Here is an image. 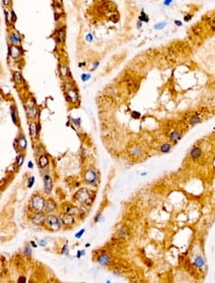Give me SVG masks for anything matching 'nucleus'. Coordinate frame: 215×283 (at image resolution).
I'll return each instance as SVG.
<instances>
[{
    "mask_svg": "<svg viewBox=\"0 0 215 283\" xmlns=\"http://www.w3.org/2000/svg\"><path fill=\"white\" fill-rule=\"evenodd\" d=\"M193 264H194V266H195L196 268L203 269L204 267H205V259H204V257L200 254H198V255H196L195 257H194Z\"/></svg>",
    "mask_w": 215,
    "mask_h": 283,
    "instance_id": "obj_15",
    "label": "nucleus"
},
{
    "mask_svg": "<svg viewBox=\"0 0 215 283\" xmlns=\"http://www.w3.org/2000/svg\"><path fill=\"white\" fill-rule=\"evenodd\" d=\"M98 262H99V264H100L102 266H108L111 262V258L107 254L103 253V254H102L99 257H98Z\"/></svg>",
    "mask_w": 215,
    "mask_h": 283,
    "instance_id": "obj_16",
    "label": "nucleus"
},
{
    "mask_svg": "<svg viewBox=\"0 0 215 283\" xmlns=\"http://www.w3.org/2000/svg\"><path fill=\"white\" fill-rule=\"evenodd\" d=\"M84 233H85V229L80 230V232L77 233V234H76V235H75V237H76V238H80L81 236H83V234H84Z\"/></svg>",
    "mask_w": 215,
    "mask_h": 283,
    "instance_id": "obj_37",
    "label": "nucleus"
},
{
    "mask_svg": "<svg viewBox=\"0 0 215 283\" xmlns=\"http://www.w3.org/2000/svg\"><path fill=\"white\" fill-rule=\"evenodd\" d=\"M33 167H34V164H33V162L32 161H29L28 162V168L29 169H32Z\"/></svg>",
    "mask_w": 215,
    "mask_h": 283,
    "instance_id": "obj_45",
    "label": "nucleus"
},
{
    "mask_svg": "<svg viewBox=\"0 0 215 283\" xmlns=\"http://www.w3.org/2000/svg\"><path fill=\"white\" fill-rule=\"evenodd\" d=\"M24 158H25V156H24L23 154H19V156L16 157V167L20 168L21 166H22L23 162H24Z\"/></svg>",
    "mask_w": 215,
    "mask_h": 283,
    "instance_id": "obj_28",
    "label": "nucleus"
},
{
    "mask_svg": "<svg viewBox=\"0 0 215 283\" xmlns=\"http://www.w3.org/2000/svg\"><path fill=\"white\" fill-rule=\"evenodd\" d=\"M59 73H60V75L62 77H64V78H66L68 77V75H69V68H68V66L66 64H64V63H62L59 65Z\"/></svg>",
    "mask_w": 215,
    "mask_h": 283,
    "instance_id": "obj_22",
    "label": "nucleus"
},
{
    "mask_svg": "<svg viewBox=\"0 0 215 283\" xmlns=\"http://www.w3.org/2000/svg\"><path fill=\"white\" fill-rule=\"evenodd\" d=\"M175 23H176V24H178L179 26L181 25V22H180V21H175Z\"/></svg>",
    "mask_w": 215,
    "mask_h": 283,
    "instance_id": "obj_47",
    "label": "nucleus"
},
{
    "mask_svg": "<svg viewBox=\"0 0 215 283\" xmlns=\"http://www.w3.org/2000/svg\"><path fill=\"white\" fill-rule=\"evenodd\" d=\"M71 121H72L73 124L76 125L77 127H80V121H81L80 118H71Z\"/></svg>",
    "mask_w": 215,
    "mask_h": 283,
    "instance_id": "obj_32",
    "label": "nucleus"
},
{
    "mask_svg": "<svg viewBox=\"0 0 215 283\" xmlns=\"http://www.w3.org/2000/svg\"><path fill=\"white\" fill-rule=\"evenodd\" d=\"M66 98L70 103L76 104L78 101V94L74 88H70L66 90Z\"/></svg>",
    "mask_w": 215,
    "mask_h": 283,
    "instance_id": "obj_7",
    "label": "nucleus"
},
{
    "mask_svg": "<svg viewBox=\"0 0 215 283\" xmlns=\"http://www.w3.org/2000/svg\"><path fill=\"white\" fill-rule=\"evenodd\" d=\"M69 249H68V245L67 244H65L63 247H62V249H61V254L62 255H69Z\"/></svg>",
    "mask_w": 215,
    "mask_h": 283,
    "instance_id": "obj_31",
    "label": "nucleus"
},
{
    "mask_svg": "<svg viewBox=\"0 0 215 283\" xmlns=\"http://www.w3.org/2000/svg\"><path fill=\"white\" fill-rule=\"evenodd\" d=\"M17 145H18V147H19V149H20V150H22V151H24V150H26L27 145H28V143H27L26 137H24L23 135H18V137H17Z\"/></svg>",
    "mask_w": 215,
    "mask_h": 283,
    "instance_id": "obj_19",
    "label": "nucleus"
},
{
    "mask_svg": "<svg viewBox=\"0 0 215 283\" xmlns=\"http://www.w3.org/2000/svg\"><path fill=\"white\" fill-rule=\"evenodd\" d=\"M35 183V176H31L28 180V188H32Z\"/></svg>",
    "mask_w": 215,
    "mask_h": 283,
    "instance_id": "obj_34",
    "label": "nucleus"
},
{
    "mask_svg": "<svg viewBox=\"0 0 215 283\" xmlns=\"http://www.w3.org/2000/svg\"><path fill=\"white\" fill-rule=\"evenodd\" d=\"M45 218H46V216L42 213V212H35V213L32 214L31 221H32V223H34L35 225L42 226L45 222Z\"/></svg>",
    "mask_w": 215,
    "mask_h": 283,
    "instance_id": "obj_5",
    "label": "nucleus"
},
{
    "mask_svg": "<svg viewBox=\"0 0 215 283\" xmlns=\"http://www.w3.org/2000/svg\"><path fill=\"white\" fill-rule=\"evenodd\" d=\"M45 198L40 195H34L31 198V208L35 212H42L45 208Z\"/></svg>",
    "mask_w": 215,
    "mask_h": 283,
    "instance_id": "obj_2",
    "label": "nucleus"
},
{
    "mask_svg": "<svg viewBox=\"0 0 215 283\" xmlns=\"http://www.w3.org/2000/svg\"><path fill=\"white\" fill-rule=\"evenodd\" d=\"M11 17L13 18V22H15V21L16 20V16H15V12H13V10H11Z\"/></svg>",
    "mask_w": 215,
    "mask_h": 283,
    "instance_id": "obj_41",
    "label": "nucleus"
},
{
    "mask_svg": "<svg viewBox=\"0 0 215 283\" xmlns=\"http://www.w3.org/2000/svg\"><path fill=\"white\" fill-rule=\"evenodd\" d=\"M37 164H38V167L40 169H45L49 165V157L47 156H45V154H41L38 157Z\"/></svg>",
    "mask_w": 215,
    "mask_h": 283,
    "instance_id": "obj_17",
    "label": "nucleus"
},
{
    "mask_svg": "<svg viewBox=\"0 0 215 283\" xmlns=\"http://www.w3.org/2000/svg\"><path fill=\"white\" fill-rule=\"evenodd\" d=\"M64 212L65 213H67V214H73V216H75V214H78L80 213V210L78 208V207H76V206H73V205H68L66 206L64 208Z\"/></svg>",
    "mask_w": 215,
    "mask_h": 283,
    "instance_id": "obj_20",
    "label": "nucleus"
},
{
    "mask_svg": "<svg viewBox=\"0 0 215 283\" xmlns=\"http://www.w3.org/2000/svg\"><path fill=\"white\" fill-rule=\"evenodd\" d=\"M191 17H192V15H188V16H184V21H189Z\"/></svg>",
    "mask_w": 215,
    "mask_h": 283,
    "instance_id": "obj_43",
    "label": "nucleus"
},
{
    "mask_svg": "<svg viewBox=\"0 0 215 283\" xmlns=\"http://www.w3.org/2000/svg\"><path fill=\"white\" fill-rule=\"evenodd\" d=\"M46 244H47V242H46L44 239H40V240L38 241V245L39 246H41V247H45Z\"/></svg>",
    "mask_w": 215,
    "mask_h": 283,
    "instance_id": "obj_39",
    "label": "nucleus"
},
{
    "mask_svg": "<svg viewBox=\"0 0 215 283\" xmlns=\"http://www.w3.org/2000/svg\"><path fill=\"white\" fill-rule=\"evenodd\" d=\"M181 138H182V134L180 133V131L178 130H173L169 134V140L173 144L178 143Z\"/></svg>",
    "mask_w": 215,
    "mask_h": 283,
    "instance_id": "obj_14",
    "label": "nucleus"
},
{
    "mask_svg": "<svg viewBox=\"0 0 215 283\" xmlns=\"http://www.w3.org/2000/svg\"><path fill=\"white\" fill-rule=\"evenodd\" d=\"M99 65H100V61H98V60H97V61L93 62V64H92L90 71H95L98 67H99Z\"/></svg>",
    "mask_w": 215,
    "mask_h": 283,
    "instance_id": "obj_36",
    "label": "nucleus"
},
{
    "mask_svg": "<svg viewBox=\"0 0 215 283\" xmlns=\"http://www.w3.org/2000/svg\"><path fill=\"white\" fill-rule=\"evenodd\" d=\"M13 80H15V82L16 84H18V85H21V84L23 83V77L19 72H15L13 73Z\"/></svg>",
    "mask_w": 215,
    "mask_h": 283,
    "instance_id": "obj_27",
    "label": "nucleus"
},
{
    "mask_svg": "<svg viewBox=\"0 0 215 283\" xmlns=\"http://www.w3.org/2000/svg\"><path fill=\"white\" fill-rule=\"evenodd\" d=\"M22 281L25 282L26 281V278L24 276H20L19 278H18V282H22Z\"/></svg>",
    "mask_w": 215,
    "mask_h": 283,
    "instance_id": "obj_44",
    "label": "nucleus"
},
{
    "mask_svg": "<svg viewBox=\"0 0 215 283\" xmlns=\"http://www.w3.org/2000/svg\"><path fill=\"white\" fill-rule=\"evenodd\" d=\"M61 224L62 223L60 218H58L56 216H54V214H48V216H46L44 225L49 230L58 231L61 228Z\"/></svg>",
    "mask_w": 215,
    "mask_h": 283,
    "instance_id": "obj_1",
    "label": "nucleus"
},
{
    "mask_svg": "<svg viewBox=\"0 0 215 283\" xmlns=\"http://www.w3.org/2000/svg\"><path fill=\"white\" fill-rule=\"evenodd\" d=\"M10 111H11V116H12L13 122L15 124H16L17 123V110H16V108L15 106H11Z\"/></svg>",
    "mask_w": 215,
    "mask_h": 283,
    "instance_id": "obj_26",
    "label": "nucleus"
},
{
    "mask_svg": "<svg viewBox=\"0 0 215 283\" xmlns=\"http://www.w3.org/2000/svg\"><path fill=\"white\" fill-rule=\"evenodd\" d=\"M100 218H102V214H99L96 217H95V222H99V221H100Z\"/></svg>",
    "mask_w": 215,
    "mask_h": 283,
    "instance_id": "obj_42",
    "label": "nucleus"
},
{
    "mask_svg": "<svg viewBox=\"0 0 215 283\" xmlns=\"http://www.w3.org/2000/svg\"><path fill=\"white\" fill-rule=\"evenodd\" d=\"M118 236L122 239H127L129 237V230L126 227L119 228L118 231Z\"/></svg>",
    "mask_w": 215,
    "mask_h": 283,
    "instance_id": "obj_21",
    "label": "nucleus"
},
{
    "mask_svg": "<svg viewBox=\"0 0 215 283\" xmlns=\"http://www.w3.org/2000/svg\"><path fill=\"white\" fill-rule=\"evenodd\" d=\"M90 78H91V75H89V73H83V75H81V80H82L83 82H85V81L89 80Z\"/></svg>",
    "mask_w": 215,
    "mask_h": 283,
    "instance_id": "obj_33",
    "label": "nucleus"
},
{
    "mask_svg": "<svg viewBox=\"0 0 215 283\" xmlns=\"http://www.w3.org/2000/svg\"><path fill=\"white\" fill-rule=\"evenodd\" d=\"M202 154H203V152H202V149H201L200 147L193 146L192 149L190 150L189 156L192 160H198V159H200V157L202 156Z\"/></svg>",
    "mask_w": 215,
    "mask_h": 283,
    "instance_id": "obj_10",
    "label": "nucleus"
},
{
    "mask_svg": "<svg viewBox=\"0 0 215 283\" xmlns=\"http://www.w3.org/2000/svg\"><path fill=\"white\" fill-rule=\"evenodd\" d=\"M30 243L32 244V246H33V247H36V246H37V245L35 243V241H31V242H30Z\"/></svg>",
    "mask_w": 215,
    "mask_h": 283,
    "instance_id": "obj_46",
    "label": "nucleus"
},
{
    "mask_svg": "<svg viewBox=\"0 0 215 283\" xmlns=\"http://www.w3.org/2000/svg\"><path fill=\"white\" fill-rule=\"evenodd\" d=\"M208 26H209V29H210V31L211 32H215V20L211 18V20L208 21Z\"/></svg>",
    "mask_w": 215,
    "mask_h": 283,
    "instance_id": "obj_30",
    "label": "nucleus"
},
{
    "mask_svg": "<svg viewBox=\"0 0 215 283\" xmlns=\"http://www.w3.org/2000/svg\"><path fill=\"white\" fill-rule=\"evenodd\" d=\"M56 202L53 199L46 200V202H45V208H44V211H45L46 214H52L54 211L56 210Z\"/></svg>",
    "mask_w": 215,
    "mask_h": 283,
    "instance_id": "obj_13",
    "label": "nucleus"
},
{
    "mask_svg": "<svg viewBox=\"0 0 215 283\" xmlns=\"http://www.w3.org/2000/svg\"><path fill=\"white\" fill-rule=\"evenodd\" d=\"M60 220H61V223L63 224L64 226H67V227H71L73 226L76 223V219H75V216L73 214H67V213H64L62 214L60 216Z\"/></svg>",
    "mask_w": 215,
    "mask_h": 283,
    "instance_id": "obj_6",
    "label": "nucleus"
},
{
    "mask_svg": "<svg viewBox=\"0 0 215 283\" xmlns=\"http://www.w3.org/2000/svg\"><path fill=\"white\" fill-rule=\"evenodd\" d=\"M43 182H44V192L45 194H50L52 189H53V180L50 175H46L43 177Z\"/></svg>",
    "mask_w": 215,
    "mask_h": 283,
    "instance_id": "obj_9",
    "label": "nucleus"
},
{
    "mask_svg": "<svg viewBox=\"0 0 215 283\" xmlns=\"http://www.w3.org/2000/svg\"><path fill=\"white\" fill-rule=\"evenodd\" d=\"M85 255V251H84V250H81V251H78V252L77 257H78V258H80V257H82V255Z\"/></svg>",
    "mask_w": 215,
    "mask_h": 283,
    "instance_id": "obj_38",
    "label": "nucleus"
},
{
    "mask_svg": "<svg viewBox=\"0 0 215 283\" xmlns=\"http://www.w3.org/2000/svg\"><path fill=\"white\" fill-rule=\"evenodd\" d=\"M75 198L80 203H86L88 200H90V194L86 189H80L75 195Z\"/></svg>",
    "mask_w": 215,
    "mask_h": 283,
    "instance_id": "obj_4",
    "label": "nucleus"
},
{
    "mask_svg": "<svg viewBox=\"0 0 215 283\" xmlns=\"http://www.w3.org/2000/svg\"><path fill=\"white\" fill-rule=\"evenodd\" d=\"M9 40L11 42V45H20L21 43V36L17 32L15 31L11 32L9 35Z\"/></svg>",
    "mask_w": 215,
    "mask_h": 283,
    "instance_id": "obj_12",
    "label": "nucleus"
},
{
    "mask_svg": "<svg viewBox=\"0 0 215 283\" xmlns=\"http://www.w3.org/2000/svg\"><path fill=\"white\" fill-rule=\"evenodd\" d=\"M202 122V118H201V116L199 115H192L191 117L189 118V120H188V123L190 126H192V127H194L196 126L197 124H199Z\"/></svg>",
    "mask_w": 215,
    "mask_h": 283,
    "instance_id": "obj_23",
    "label": "nucleus"
},
{
    "mask_svg": "<svg viewBox=\"0 0 215 283\" xmlns=\"http://www.w3.org/2000/svg\"><path fill=\"white\" fill-rule=\"evenodd\" d=\"M11 3H12V0H3V5L5 7H9Z\"/></svg>",
    "mask_w": 215,
    "mask_h": 283,
    "instance_id": "obj_40",
    "label": "nucleus"
},
{
    "mask_svg": "<svg viewBox=\"0 0 215 283\" xmlns=\"http://www.w3.org/2000/svg\"><path fill=\"white\" fill-rule=\"evenodd\" d=\"M29 130H30V135L32 137L33 139H35L37 137V135H38V128L36 127V124L35 122H30Z\"/></svg>",
    "mask_w": 215,
    "mask_h": 283,
    "instance_id": "obj_18",
    "label": "nucleus"
},
{
    "mask_svg": "<svg viewBox=\"0 0 215 283\" xmlns=\"http://www.w3.org/2000/svg\"><path fill=\"white\" fill-rule=\"evenodd\" d=\"M9 54L10 56L13 59L19 58V56L22 54V50H21L19 45H10L9 46Z\"/></svg>",
    "mask_w": 215,
    "mask_h": 283,
    "instance_id": "obj_8",
    "label": "nucleus"
},
{
    "mask_svg": "<svg viewBox=\"0 0 215 283\" xmlns=\"http://www.w3.org/2000/svg\"><path fill=\"white\" fill-rule=\"evenodd\" d=\"M23 254L25 255H27V257H31L32 255V248L29 246V245H26V246L24 247Z\"/></svg>",
    "mask_w": 215,
    "mask_h": 283,
    "instance_id": "obj_29",
    "label": "nucleus"
},
{
    "mask_svg": "<svg viewBox=\"0 0 215 283\" xmlns=\"http://www.w3.org/2000/svg\"><path fill=\"white\" fill-rule=\"evenodd\" d=\"M131 116H132V117L134 118V119H139V118L141 117V113H139V111H132Z\"/></svg>",
    "mask_w": 215,
    "mask_h": 283,
    "instance_id": "obj_35",
    "label": "nucleus"
},
{
    "mask_svg": "<svg viewBox=\"0 0 215 283\" xmlns=\"http://www.w3.org/2000/svg\"><path fill=\"white\" fill-rule=\"evenodd\" d=\"M56 41L58 43H60V44L65 42V39H66V28H65V26L60 27V28L56 31Z\"/></svg>",
    "mask_w": 215,
    "mask_h": 283,
    "instance_id": "obj_11",
    "label": "nucleus"
},
{
    "mask_svg": "<svg viewBox=\"0 0 215 283\" xmlns=\"http://www.w3.org/2000/svg\"><path fill=\"white\" fill-rule=\"evenodd\" d=\"M130 154L133 157H140L143 154V151H141V148L140 146L136 145L131 148V151H130Z\"/></svg>",
    "mask_w": 215,
    "mask_h": 283,
    "instance_id": "obj_24",
    "label": "nucleus"
},
{
    "mask_svg": "<svg viewBox=\"0 0 215 283\" xmlns=\"http://www.w3.org/2000/svg\"><path fill=\"white\" fill-rule=\"evenodd\" d=\"M84 180H85L86 183L90 184V185H94L97 183L98 180V172L96 171V169L94 168H88L87 170L84 172Z\"/></svg>",
    "mask_w": 215,
    "mask_h": 283,
    "instance_id": "obj_3",
    "label": "nucleus"
},
{
    "mask_svg": "<svg viewBox=\"0 0 215 283\" xmlns=\"http://www.w3.org/2000/svg\"><path fill=\"white\" fill-rule=\"evenodd\" d=\"M171 150H172V144L171 143H165V144H163V145L161 146V148H160L161 153H163V154L170 153Z\"/></svg>",
    "mask_w": 215,
    "mask_h": 283,
    "instance_id": "obj_25",
    "label": "nucleus"
}]
</instances>
